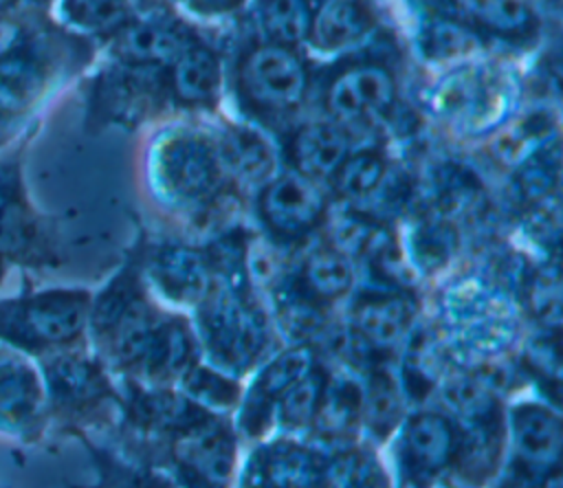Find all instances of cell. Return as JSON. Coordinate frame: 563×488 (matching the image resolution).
I'll return each mask as SVG.
<instances>
[{
  "label": "cell",
  "mask_w": 563,
  "mask_h": 488,
  "mask_svg": "<svg viewBox=\"0 0 563 488\" xmlns=\"http://www.w3.org/2000/svg\"><path fill=\"white\" fill-rule=\"evenodd\" d=\"M88 347L121 385L176 387L200 361L189 314L165 310L136 262H128L92 295Z\"/></svg>",
  "instance_id": "1"
},
{
  "label": "cell",
  "mask_w": 563,
  "mask_h": 488,
  "mask_svg": "<svg viewBox=\"0 0 563 488\" xmlns=\"http://www.w3.org/2000/svg\"><path fill=\"white\" fill-rule=\"evenodd\" d=\"M429 328L453 365L477 374L495 389L499 374L521 371L517 358L528 336L523 310L484 273L446 279L435 297V323Z\"/></svg>",
  "instance_id": "2"
},
{
  "label": "cell",
  "mask_w": 563,
  "mask_h": 488,
  "mask_svg": "<svg viewBox=\"0 0 563 488\" xmlns=\"http://www.w3.org/2000/svg\"><path fill=\"white\" fill-rule=\"evenodd\" d=\"M242 248L211 251L213 284L189 314L200 358L240 380L284 343L271 312L242 273Z\"/></svg>",
  "instance_id": "3"
},
{
  "label": "cell",
  "mask_w": 563,
  "mask_h": 488,
  "mask_svg": "<svg viewBox=\"0 0 563 488\" xmlns=\"http://www.w3.org/2000/svg\"><path fill=\"white\" fill-rule=\"evenodd\" d=\"M46 389L48 437H108L121 420V382L90 347L35 361Z\"/></svg>",
  "instance_id": "4"
},
{
  "label": "cell",
  "mask_w": 563,
  "mask_h": 488,
  "mask_svg": "<svg viewBox=\"0 0 563 488\" xmlns=\"http://www.w3.org/2000/svg\"><path fill=\"white\" fill-rule=\"evenodd\" d=\"M147 180L165 207L200 218L216 213L235 191L216 141L187 130L163 134L152 145Z\"/></svg>",
  "instance_id": "5"
},
{
  "label": "cell",
  "mask_w": 563,
  "mask_h": 488,
  "mask_svg": "<svg viewBox=\"0 0 563 488\" xmlns=\"http://www.w3.org/2000/svg\"><path fill=\"white\" fill-rule=\"evenodd\" d=\"M92 292L46 288L0 299V345L40 361L57 352L88 347Z\"/></svg>",
  "instance_id": "6"
},
{
  "label": "cell",
  "mask_w": 563,
  "mask_h": 488,
  "mask_svg": "<svg viewBox=\"0 0 563 488\" xmlns=\"http://www.w3.org/2000/svg\"><path fill=\"white\" fill-rule=\"evenodd\" d=\"M563 422L559 404L523 389L506 398L504 459L490 488H543L561 475Z\"/></svg>",
  "instance_id": "7"
},
{
  "label": "cell",
  "mask_w": 563,
  "mask_h": 488,
  "mask_svg": "<svg viewBox=\"0 0 563 488\" xmlns=\"http://www.w3.org/2000/svg\"><path fill=\"white\" fill-rule=\"evenodd\" d=\"M242 448L231 415L205 413L174 437L130 457L161 468L180 488H235Z\"/></svg>",
  "instance_id": "8"
},
{
  "label": "cell",
  "mask_w": 563,
  "mask_h": 488,
  "mask_svg": "<svg viewBox=\"0 0 563 488\" xmlns=\"http://www.w3.org/2000/svg\"><path fill=\"white\" fill-rule=\"evenodd\" d=\"M515 86L484 66H460L424 90V108L464 134H486L504 125Z\"/></svg>",
  "instance_id": "9"
},
{
  "label": "cell",
  "mask_w": 563,
  "mask_h": 488,
  "mask_svg": "<svg viewBox=\"0 0 563 488\" xmlns=\"http://www.w3.org/2000/svg\"><path fill=\"white\" fill-rule=\"evenodd\" d=\"M319 358L314 345L282 343L244 378L240 404L231 415L244 444L273 433V420L282 398L314 369Z\"/></svg>",
  "instance_id": "10"
},
{
  "label": "cell",
  "mask_w": 563,
  "mask_h": 488,
  "mask_svg": "<svg viewBox=\"0 0 563 488\" xmlns=\"http://www.w3.org/2000/svg\"><path fill=\"white\" fill-rule=\"evenodd\" d=\"M328 457L310 437L271 433L244 444L235 488H319Z\"/></svg>",
  "instance_id": "11"
},
{
  "label": "cell",
  "mask_w": 563,
  "mask_h": 488,
  "mask_svg": "<svg viewBox=\"0 0 563 488\" xmlns=\"http://www.w3.org/2000/svg\"><path fill=\"white\" fill-rule=\"evenodd\" d=\"M255 193L260 224L277 246L308 240L319 226H323L330 211L325 185L292 169L279 171Z\"/></svg>",
  "instance_id": "12"
},
{
  "label": "cell",
  "mask_w": 563,
  "mask_h": 488,
  "mask_svg": "<svg viewBox=\"0 0 563 488\" xmlns=\"http://www.w3.org/2000/svg\"><path fill=\"white\" fill-rule=\"evenodd\" d=\"M139 270L150 292L178 312H191L205 299L216 277L211 251L187 242L150 246Z\"/></svg>",
  "instance_id": "13"
},
{
  "label": "cell",
  "mask_w": 563,
  "mask_h": 488,
  "mask_svg": "<svg viewBox=\"0 0 563 488\" xmlns=\"http://www.w3.org/2000/svg\"><path fill=\"white\" fill-rule=\"evenodd\" d=\"M48 222L31 207L20 167L0 165V279L11 266H40L53 262Z\"/></svg>",
  "instance_id": "14"
},
{
  "label": "cell",
  "mask_w": 563,
  "mask_h": 488,
  "mask_svg": "<svg viewBox=\"0 0 563 488\" xmlns=\"http://www.w3.org/2000/svg\"><path fill=\"white\" fill-rule=\"evenodd\" d=\"M238 86L253 108L284 114L301 106L308 90V70L292 48L264 42L240 59Z\"/></svg>",
  "instance_id": "15"
},
{
  "label": "cell",
  "mask_w": 563,
  "mask_h": 488,
  "mask_svg": "<svg viewBox=\"0 0 563 488\" xmlns=\"http://www.w3.org/2000/svg\"><path fill=\"white\" fill-rule=\"evenodd\" d=\"M0 435L20 444H40L48 437L40 365L7 345H0Z\"/></svg>",
  "instance_id": "16"
},
{
  "label": "cell",
  "mask_w": 563,
  "mask_h": 488,
  "mask_svg": "<svg viewBox=\"0 0 563 488\" xmlns=\"http://www.w3.org/2000/svg\"><path fill=\"white\" fill-rule=\"evenodd\" d=\"M396 97L394 75L380 64H354L339 70L325 92V106L339 121L361 123L385 114Z\"/></svg>",
  "instance_id": "17"
},
{
  "label": "cell",
  "mask_w": 563,
  "mask_h": 488,
  "mask_svg": "<svg viewBox=\"0 0 563 488\" xmlns=\"http://www.w3.org/2000/svg\"><path fill=\"white\" fill-rule=\"evenodd\" d=\"M356 262L336 251L332 244L310 248L284 284L306 301L328 310L332 303L345 301L356 290Z\"/></svg>",
  "instance_id": "18"
},
{
  "label": "cell",
  "mask_w": 563,
  "mask_h": 488,
  "mask_svg": "<svg viewBox=\"0 0 563 488\" xmlns=\"http://www.w3.org/2000/svg\"><path fill=\"white\" fill-rule=\"evenodd\" d=\"M216 145L235 189L257 191L282 171L275 145L255 127L229 125Z\"/></svg>",
  "instance_id": "19"
},
{
  "label": "cell",
  "mask_w": 563,
  "mask_h": 488,
  "mask_svg": "<svg viewBox=\"0 0 563 488\" xmlns=\"http://www.w3.org/2000/svg\"><path fill=\"white\" fill-rule=\"evenodd\" d=\"M347 154V134L334 121H310L299 125L288 145L290 169L321 185L330 182Z\"/></svg>",
  "instance_id": "20"
},
{
  "label": "cell",
  "mask_w": 563,
  "mask_h": 488,
  "mask_svg": "<svg viewBox=\"0 0 563 488\" xmlns=\"http://www.w3.org/2000/svg\"><path fill=\"white\" fill-rule=\"evenodd\" d=\"M77 442L86 448L95 477L88 484L68 488H180L167 473L121 453L108 440L81 437Z\"/></svg>",
  "instance_id": "21"
},
{
  "label": "cell",
  "mask_w": 563,
  "mask_h": 488,
  "mask_svg": "<svg viewBox=\"0 0 563 488\" xmlns=\"http://www.w3.org/2000/svg\"><path fill=\"white\" fill-rule=\"evenodd\" d=\"M196 40L189 31L176 22L143 20L121 29L114 53L134 66H158L174 64V59Z\"/></svg>",
  "instance_id": "22"
},
{
  "label": "cell",
  "mask_w": 563,
  "mask_h": 488,
  "mask_svg": "<svg viewBox=\"0 0 563 488\" xmlns=\"http://www.w3.org/2000/svg\"><path fill=\"white\" fill-rule=\"evenodd\" d=\"M372 29V13L361 0H319L308 40L323 53L343 51L361 42Z\"/></svg>",
  "instance_id": "23"
},
{
  "label": "cell",
  "mask_w": 563,
  "mask_h": 488,
  "mask_svg": "<svg viewBox=\"0 0 563 488\" xmlns=\"http://www.w3.org/2000/svg\"><path fill=\"white\" fill-rule=\"evenodd\" d=\"M222 86L218 55L205 44H189L172 64V90L185 106L211 103Z\"/></svg>",
  "instance_id": "24"
},
{
  "label": "cell",
  "mask_w": 563,
  "mask_h": 488,
  "mask_svg": "<svg viewBox=\"0 0 563 488\" xmlns=\"http://www.w3.org/2000/svg\"><path fill=\"white\" fill-rule=\"evenodd\" d=\"M319 488H394L380 448L356 442L330 451L325 475Z\"/></svg>",
  "instance_id": "25"
},
{
  "label": "cell",
  "mask_w": 563,
  "mask_h": 488,
  "mask_svg": "<svg viewBox=\"0 0 563 488\" xmlns=\"http://www.w3.org/2000/svg\"><path fill=\"white\" fill-rule=\"evenodd\" d=\"M319 0H257L253 22L266 44L295 48L308 40Z\"/></svg>",
  "instance_id": "26"
},
{
  "label": "cell",
  "mask_w": 563,
  "mask_h": 488,
  "mask_svg": "<svg viewBox=\"0 0 563 488\" xmlns=\"http://www.w3.org/2000/svg\"><path fill=\"white\" fill-rule=\"evenodd\" d=\"M449 4L466 22L501 37H521L537 22L532 0H449Z\"/></svg>",
  "instance_id": "27"
},
{
  "label": "cell",
  "mask_w": 563,
  "mask_h": 488,
  "mask_svg": "<svg viewBox=\"0 0 563 488\" xmlns=\"http://www.w3.org/2000/svg\"><path fill=\"white\" fill-rule=\"evenodd\" d=\"M242 382L244 380L200 358L187 369V374L180 378L176 387L198 407L218 415H233L240 404Z\"/></svg>",
  "instance_id": "28"
},
{
  "label": "cell",
  "mask_w": 563,
  "mask_h": 488,
  "mask_svg": "<svg viewBox=\"0 0 563 488\" xmlns=\"http://www.w3.org/2000/svg\"><path fill=\"white\" fill-rule=\"evenodd\" d=\"M323 385H325V361L319 358L314 369L308 371L299 382H295L288 389V393L282 398L275 411L273 433L308 437L319 411Z\"/></svg>",
  "instance_id": "29"
},
{
  "label": "cell",
  "mask_w": 563,
  "mask_h": 488,
  "mask_svg": "<svg viewBox=\"0 0 563 488\" xmlns=\"http://www.w3.org/2000/svg\"><path fill=\"white\" fill-rule=\"evenodd\" d=\"M387 171L389 167L380 152L376 149L350 152L339 165V169L334 171V176L330 178L328 187L339 200L354 207L376 196L383 180L387 178Z\"/></svg>",
  "instance_id": "30"
},
{
  "label": "cell",
  "mask_w": 563,
  "mask_h": 488,
  "mask_svg": "<svg viewBox=\"0 0 563 488\" xmlns=\"http://www.w3.org/2000/svg\"><path fill=\"white\" fill-rule=\"evenodd\" d=\"M44 88V68L26 51H11L0 57V112L26 110Z\"/></svg>",
  "instance_id": "31"
},
{
  "label": "cell",
  "mask_w": 563,
  "mask_h": 488,
  "mask_svg": "<svg viewBox=\"0 0 563 488\" xmlns=\"http://www.w3.org/2000/svg\"><path fill=\"white\" fill-rule=\"evenodd\" d=\"M418 48L424 59L444 64L477 51L479 37L464 22L451 15H435L422 24L418 33Z\"/></svg>",
  "instance_id": "32"
},
{
  "label": "cell",
  "mask_w": 563,
  "mask_h": 488,
  "mask_svg": "<svg viewBox=\"0 0 563 488\" xmlns=\"http://www.w3.org/2000/svg\"><path fill=\"white\" fill-rule=\"evenodd\" d=\"M455 244L457 235L453 233L444 218H420L409 235V248L413 257L411 264L424 273L438 270L444 262H449V257L455 251Z\"/></svg>",
  "instance_id": "33"
},
{
  "label": "cell",
  "mask_w": 563,
  "mask_h": 488,
  "mask_svg": "<svg viewBox=\"0 0 563 488\" xmlns=\"http://www.w3.org/2000/svg\"><path fill=\"white\" fill-rule=\"evenodd\" d=\"M64 18L84 31L121 26L128 15L125 0H62Z\"/></svg>",
  "instance_id": "34"
},
{
  "label": "cell",
  "mask_w": 563,
  "mask_h": 488,
  "mask_svg": "<svg viewBox=\"0 0 563 488\" xmlns=\"http://www.w3.org/2000/svg\"><path fill=\"white\" fill-rule=\"evenodd\" d=\"M244 0H189L191 9L202 15H224L242 7Z\"/></svg>",
  "instance_id": "35"
},
{
  "label": "cell",
  "mask_w": 563,
  "mask_h": 488,
  "mask_svg": "<svg viewBox=\"0 0 563 488\" xmlns=\"http://www.w3.org/2000/svg\"><path fill=\"white\" fill-rule=\"evenodd\" d=\"M18 26L9 20H0V57L13 51V44L18 40Z\"/></svg>",
  "instance_id": "36"
},
{
  "label": "cell",
  "mask_w": 563,
  "mask_h": 488,
  "mask_svg": "<svg viewBox=\"0 0 563 488\" xmlns=\"http://www.w3.org/2000/svg\"><path fill=\"white\" fill-rule=\"evenodd\" d=\"M431 488H462V486H453V484H440V486H431Z\"/></svg>",
  "instance_id": "37"
},
{
  "label": "cell",
  "mask_w": 563,
  "mask_h": 488,
  "mask_svg": "<svg viewBox=\"0 0 563 488\" xmlns=\"http://www.w3.org/2000/svg\"><path fill=\"white\" fill-rule=\"evenodd\" d=\"M11 0H0V7H4V4H9Z\"/></svg>",
  "instance_id": "38"
}]
</instances>
